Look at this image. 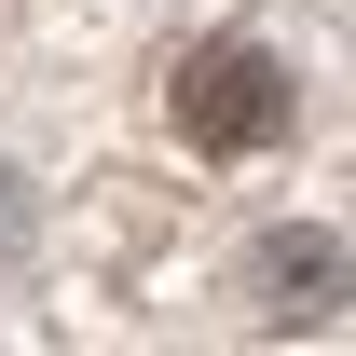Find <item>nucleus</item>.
<instances>
[{"mask_svg":"<svg viewBox=\"0 0 356 356\" xmlns=\"http://www.w3.org/2000/svg\"><path fill=\"white\" fill-rule=\"evenodd\" d=\"M0 192H14V178H0ZM0 247H14V206H0Z\"/></svg>","mask_w":356,"mask_h":356,"instance_id":"nucleus-2","label":"nucleus"},{"mask_svg":"<svg viewBox=\"0 0 356 356\" xmlns=\"http://www.w3.org/2000/svg\"><path fill=\"white\" fill-rule=\"evenodd\" d=\"M165 110H178L192 151H274L288 110H302V83H288V55H274V42H206V55H178Z\"/></svg>","mask_w":356,"mask_h":356,"instance_id":"nucleus-1","label":"nucleus"}]
</instances>
